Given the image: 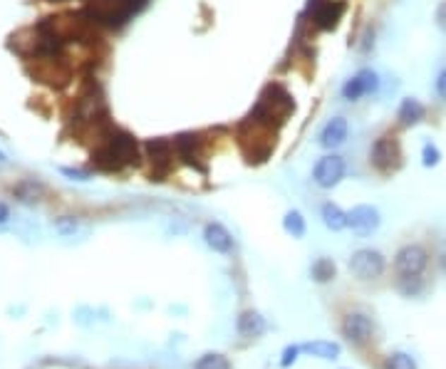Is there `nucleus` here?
<instances>
[{
    "label": "nucleus",
    "instance_id": "obj_1",
    "mask_svg": "<svg viewBox=\"0 0 446 369\" xmlns=\"http://www.w3.org/2000/svg\"><path fill=\"white\" fill-rule=\"evenodd\" d=\"M139 164V144L132 134L112 129L109 137L95 152V167L102 171H122Z\"/></svg>",
    "mask_w": 446,
    "mask_h": 369
},
{
    "label": "nucleus",
    "instance_id": "obj_2",
    "mask_svg": "<svg viewBox=\"0 0 446 369\" xmlns=\"http://www.w3.org/2000/svg\"><path fill=\"white\" fill-rule=\"evenodd\" d=\"M295 111V102L290 97V92L283 85H268L263 90V95L258 97V104L253 107L251 116L260 124L278 129L285 119Z\"/></svg>",
    "mask_w": 446,
    "mask_h": 369
},
{
    "label": "nucleus",
    "instance_id": "obj_3",
    "mask_svg": "<svg viewBox=\"0 0 446 369\" xmlns=\"http://www.w3.org/2000/svg\"><path fill=\"white\" fill-rule=\"evenodd\" d=\"M144 6H147V0H90L85 16L97 25L119 28L132 16H137Z\"/></svg>",
    "mask_w": 446,
    "mask_h": 369
},
{
    "label": "nucleus",
    "instance_id": "obj_4",
    "mask_svg": "<svg viewBox=\"0 0 446 369\" xmlns=\"http://www.w3.org/2000/svg\"><path fill=\"white\" fill-rule=\"evenodd\" d=\"M239 139L248 162H265L275 147V129L248 116L243 127L239 129Z\"/></svg>",
    "mask_w": 446,
    "mask_h": 369
},
{
    "label": "nucleus",
    "instance_id": "obj_5",
    "mask_svg": "<svg viewBox=\"0 0 446 369\" xmlns=\"http://www.w3.org/2000/svg\"><path fill=\"white\" fill-rule=\"evenodd\" d=\"M30 72L37 82H45L50 87H65L72 80V70L60 55H40L32 57Z\"/></svg>",
    "mask_w": 446,
    "mask_h": 369
},
{
    "label": "nucleus",
    "instance_id": "obj_6",
    "mask_svg": "<svg viewBox=\"0 0 446 369\" xmlns=\"http://www.w3.org/2000/svg\"><path fill=\"white\" fill-rule=\"evenodd\" d=\"M370 162H372V167H375L377 171H382V174L397 171V169H399V164H402L399 142H397L394 137H390V134L380 137L375 144H372V149H370Z\"/></svg>",
    "mask_w": 446,
    "mask_h": 369
},
{
    "label": "nucleus",
    "instance_id": "obj_7",
    "mask_svg": "<svg viewBox=\"0 0 446 369\" xmlns=\"http://www.w3.org/2000/svg\"><path fill=\"white\" fill-rule=\"evenodd\" d=\"M385 255L380 250L372 248H360L352 253L350 258V273L360 280H375L385 273Z\"/></svg>",
    "mask_w": 446,
    "mask_h": 369
},
{
    "label": "nucleus",
    "instance_id": "obj_8",
    "mask_svg": "<svg viewBox=\"0 0 446 369\" xmlns=\"http://www.w3.org/2000/svg\"><path fill=\"white\" fill-rule=\"evenodd\" d=\"M429 265V253L424 246L409 243L404 248H399V253L394 255V270L402 278H411V275H421Z\"/></svg>",
    "mask_w": 446,
    "mask_h": 369
},
{
    "label": "nucleus",
    "instance_id": "obj_9",
    "mask_svg": "<svg viewBox=\"0 0 446 369\" xmlns=\"http://www.w3.org/2000/svg\"><path fill=\"white\" fill-rule=\"evenodd\" d=\"M342 16H345L342 0H313L310 3V18H313V25L320 30H334L340 25Z\"/></svg>",
    "mask_w": 446,
    "mask_h": 369
},
{
    "label": "nucleus",
    "instance_id": "obj_10",
    "mask_svg": "<svg viewBox=\"0 0 446 369\" xmlns=\"http://www.w3.org/2000/svg\"><path fill=\"white\" fill-rule=\"evenodd\" d=\"M345 159L337 157V154H327L323 157L313 169V181L318 183L320 188H334L337 183L345 179Z\"/></svg>",
    "mask_w": 446,
    "mask_h": 369
},
{
    "label": "nucleus",
    "instance_id": "obj_11",
    "mask_svg": "<svg viewBox=\"0 0 446 369\" xmlns=\"http://www.w3.org/2000/svg\"><path fill=\"white\" fill-rule=\"evenodd\" d=\"M377 90H380V75H377L375 70H360L355 77H350V80L342 85V97H345L347 102H357L365 95H372V92Z\"/></svg>",
    "mask_w": 446,
    "mask_h": 369
},
{
    "label": "nucleus",
    "instance_id": "obj_12",
    "mask_svg": "<svg viewBox=\"0 0 446 369\" xmlns=\"http://www.w3.org/2000/svg\"><path fill=\"white\" fill-rule=\"evenodd\" d=\"M144 152H147V159L152 162L154 174H157V176H164V174L171 169L176 149H174V142H167V139H152V142L144 144Z\"/></svg>",
    "mask_w": 446,
    "mask_h": 369
},
{
    "label": "nucleus",
    "instance_id": "obj_13",
    "mask_svg": "<svg viewBox=\"0 0 446 369\" xmlns=\"http://www.w3.org/2000/svg\"><path fill=\"white\" fill-rule=\"evenodd\" d=\"M347 218H350L347 226H350L357 236H372L382 223V216L375 206H355L347 213Z\"/></svg>",
    "mask_w": 446,
    "mask_h": 369
},
{
    "label": "nucleus",
    "instance_id": "obj_14",
    "mask_svg": "<svg viewBox=\"0 0 446 369\" xmlns=\"http://www.w3.org/2000/svg\"><path fill=\"white\" fill-rule=\"evenodd\" d=\"M372 332H375V325L362 313H350L342 322V334L355 344H365L372 337Z\"/></svg>",
    "mask_w": 446,
    "mask_h": 369
},
{
    "label": "nucleus",
    "instance_id": "obj_15",
    "mask_svg": "<svg viewBox=\"0 0 446 369\" xmlns=\"http://www.w3.org/2000/svg\"><path fill=\"white\" fill-rule=\"evenodd\" d=\"M174 149H176V157L183 159L188 167H201L203 142L198 134H181V137H176L174 139Z\"/></svg>",
    "mask_w": 446,
    "mask_h": 369
},
{
    "label": "nucleus",
    "instance_id": "obj_16",
    "mask_svg": "<svg viewBox=\"0 0 446 369\" xmlns=\"http://www.w3.org/2000/svg\"><path fill=\"white\" fill-rule=\"evenodd\" d=\"M347 132H350V127H347V119L345 116H332V119L325 124L323 129H320V147L323 149H337L345 144L347 139Z\"/></svg>",
    "mask_w": 446,
    "mask_h": 369
},
{
    "label": "nucleus",
    "instance_id": "obj_17",
    "mask_svg": "<svg viewBox=\"0 0 446 369\" xmlns=\"http://www.w3.org/2000/svg\"><path fill=\"white\" fill-rule=\"evenodd\" d=\"M203 241H206L208 248L216 250V253H231V250H234V236H231L229 228L221 226V223H206V228H203Z\"/></svg>",
    "mask_w": 446,
    "mask_h": 369
},
{
    "label": "nucleus",
    "instance_id": "obj_18",
    "mask_svg": "<svg viewBox=\"0 0 446 369\" xmlns=\"http://www.w3.org/2000/svg\"><path fill=\"white\" fill-rule=\"evenodd\" d=\"M424 116H426V107L419 99H414V97L402 99L399 109H397V119H399L402 127H416L419 121H424Z\"/></svg>",
    "mask_w": 446,
    "mask_h": 369
},
{
    "label": "nucleus",
    "instance_id": "obj_19",
    "mask_svg": "<svg viewBox=\"0 0 446 369\" xmlns=\"http://www.w3.org/2000/svg\"><path fill=\"white\" fill-rule=\"evenodd\" d=\"M236 329H239L241 337H260V334L268 329V322H265L263 315L255 313V310H246V313H241L239 322H236Z\"/></svg>",
    "mask_w": 446,
    "mask_h": 369
},
{
    "label": "nucleus",
    "instance_id": "obj_20",
    "mask_svg": "<svg viewBox=\"0 0 446 369\" xmlns=\"http://www.w3.org/2000/svg\"><path fill=\"white\" fill-rule=\"evenodd\" d=\"M300 349L318 359H327V362H332V359H337L342 354V347L337 342H332V339H313V342H305Z\"/></svg>",
    "mask_w": 446,
    "mask_h": 369
},
{
    "label": "nucleus",
    "instance_id": "obj_21",
    "mask_svg": "<svg viewBox=\"0 0 446 369\" xmlns=\"http://www.w3.org/2000/svg\"><path fill=\"white\" fill-rule=\"evenodd\" d=\"M320 216H323V223L330 228V231H342V228H347V223H350L347 213L332 201H327L323 208H320Z\"/></svg>",
    "mask_w": 446,
    "mask_h": 369
},
{
    "label": "nucleus",
    "instance_id": "obj_22",
    "mask_svg": "<svg viewBox=\"0 0 446 369\" xmlns=\"http://www.w3.org/2000/svg\"><path fill=\"white\" fill-rule=\"evenodd\" d=\"M310 275H313L315 283H330L337 275V265L330 258H318L313 263V268H310Z\"/></svg>",
    "mask_w": 446,
    "mask_h": 369
},
{
    "label": "nucleus",
    "instance_id": "obj_23",
    "mask_svg": "<svg viewBox=\"0 0 446 369\" xmlns=\"http://www.w3.org/2000/svg\"><path fill=\"white\" fill-rule=\"evenodd\" d=\"M193 369H231V362H229V357L221 352H206L196 359Z\"/></svg>",
    "mask_w": 446,
    "mask_h": 369
},
{
    "label": "nucleus",
    "instance_id": "obj_24",
    "mask_svg": "<svg viewBox=\"0 0 446 369\" xmlns=\"http://www.w3.org/2000/svg\"><path fill=\"white\" fill-rule=\"evenodd\" d=\"M283 228L285 233H290L293 238H303L305 231H308V226H305V218L300 211H288L283 218Z\"/></svg>",
    "mask_w": 446,
    "mask_h": 369
},
{
    "label": "nucleus",
    "instance_id": "obj_25",
    "mask_svg": "<svg viewBox=\"0 0 446 369\" xmlns=\"http://www.w3.org/2000/svg\"><path fill=\"white\" fill-rule=\"evenodd\" d=\"M387 369H416V362L411 354L406 352H392L390 357H387Z\"/></svg>",
    "mask_w": 446,
    "mask_h": 369
},
{
    "label": "nucleus",
    "instance_id": "obj_26",
    "mask_svg": "<svg viewBox=\"0 0 446 369\" xmlns=\"http://www.w3.org/2000/svg\"><path fill=\"white\" fill-rule=\"evenodd\" d=\"M16 193L20 196V201L35 203V201H40L42 186H40V183H35V181H25V183H20V186L16 188Z\"/></svg>",
    "mask_w": 446,
    "mask_h": 369
},
{
    "label": "nucleus",
    "instance_id": "obj_27",
    "mask_svg": "<svg viewBox=\"0 0 446 369\" xmlns=\"http://www.w3.org/2000/svg\"><path fill=\"white\" fill-rule=\"evenodd\" d=\"M439 162H441L439 147H436V144H424V149H421V164L429 169V167H436Z\"/></svg>",
    "mask_w": 446,
    "mask_h": 369
},
{
    "label": "nucleus",
    "instance_id": "obj_28",
    "mask_svg": "<svg viewBox=\"0 0 446 369\" xmlns=\"http://www.w3.org/2000/svg\"><path fill=\"white\" fill-rule=\"evenodd\" d=\"M55 231L60 233V236H72V233L77 231V221L72 216H60L55 218Z\"/></svg>",
    "mask_w": 446,
    "mask_h": 369
},
{
    "label": "nucleus",
    "instance_id": "obj_29",
    "mask_svg": "<svg viewBox=\"0 0 446 369\" xmlns=\"http://www.w3.org/2000/svg\"><path fill=\"white\" fill-rule=\"evenodd\" d=\"M399 288H402V293H404V295H419V293H421V280H419V275H411V278H402Z\"/></svg>",
    "mask_w": 446,
    "mask_h": 369
},
{
    "label": "nucleus",
    "instance_id": "obj_30",
    "mask_svg": "<svg viewBox=\"0 0 446 369\" xmlns=\"http://www.w3.org/2000/svg\"><path fill=\"white\" fill-rule=\"evenodd\" d=\"M300 352H303V349H300L298 344H288V347L283 349V359H280V367L288 369L290 364H295V362H298V354Z\"/></svg>",
    "mask_w": 446,
    "mask_h": 369
},
{
    "label": "nucleus",
    "instance_id": "obj_31",
    "mask_svg": "<svg viewBox=\"0 0 446 369\" xmlns=\"http://www.w3.org/2000/svg\"><path fill=\"white\" fill-rule=\"evenodd\" d=\"M434 87H436V95H439L441 99L446 102V67L439 72V75H436V85Z\"/></svg>",
    "mask_w": 446,
    "mask_h": 369
},
{
    "label": "nucleus",
    "instance_id": "obj_32",
    "mask_svg": "<svg viewBox=\"0 0 446 369\" xmlns=\"http://www.w3.org/2000/svg\"><path fill=\"white\" fill-rule=\"evenodd\" d=\"M62 174H65V176H70L72 181H90V174L80 171V169H62Z\"/></svg>",
    "mask_w": 446,
    "mask_h": 369
},
{
    "label": "nucleus",
    "instance_id": "obj_33",
    "mask_svg": "<svg viewBox=\"0 0 446 369\" xmlns=\"http://www.w3.org/2000/svg\"><path fill=\"white\" fill-rule=\"evenodd\" d=\"M8 218H11V208H8L6 203H0V226H6Z\"/></svg>",
    "mask_w": 446,
    "mask_h": 369
},
{
    "label": "nucleus",
    "instance_id": "obj_34",
    "mask_svg": "<svg viewBox=\"0 0 446 369\" xmlns=\"http://www.w3.org/2000/svg\"><path fill=\"white\" fill-rule=\"evenodd\" d=\"M439 25L446 28V3L441 6V11H439Z\"/></svg>",
    "mask_w": 446,
    "mask_h": 369
},
{
    "label": "nucleus",
    "instance_id": "obj_35",
    "mask_svg": "<svg viewBox=\"0 0 446 369\" xmlns=\"http://www.w3.org/2000/svg\"><path fill=\"white\" fill-rule=\"evenodd\" d=\"M0 164H6V154L0 152Z\"/></svg>",
    "mask_w": 446,
    "mask_h": 369
},
{
    "label": "nucleus",
    "instance_id": "obj_36",
    "mask_svg": "<svg viewBox=\"0 0 446 369\" xmlns=\"http://www.w3.org/2000/svg\"><path fill=\"white\" fill-rule=\"evenodd\" d=\"M47 3H67V0H47Z\"/></svg>",
    "mask_w": 446,
    "mask_h": 369
}]
</instances>
